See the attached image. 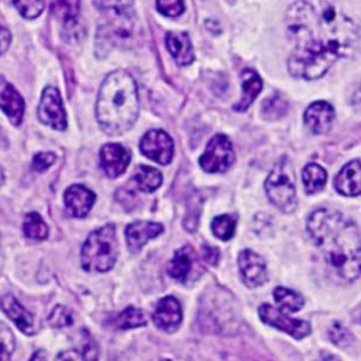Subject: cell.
<instances>
[{
	"instance_id": "cell-1",
	"label": "cell",
	"mask_w": 361,
	"mask_h": 361,
	"mask_svg": "<svg viewBox=\"0 0 361 361\" xmlns=\"http://www.w3.org/2000/svg\"><path fill=\"white\" fill-rule=\"evenodd\" d=\"M288 37L293 49L288 59L289 73L302 79H317L343 56H348L358 41L357 24L327 0L317 6L299 0L286 13Z\"/></svg>"
},
{
	"instance_id": "cell-2",
	"label": "cell",
	"mask_w": 361,
	"mask_h": 361,
	"mask_svg": "<svg viewBox=\"0 0 361 361\" xmlns=\"http://www.w3.org/2000/svg\"><path fill=\"white\" fill-rule=\"evenodd\" d=\"M307 231L329 267L344 281L361 274V233L354 221L331 209L314 210L307 219Z\"/></svg>"
},
{
	"instance_id": "cell-3",
	"label": "cell",
	"mask_w": 361,
	"mask_h": 361,
	"mask_svg": "<svg viewBox=\"0 0 361 361\" xmlns=\"http://www.w3.org/2000/svg\"><path fill=\"white\" fill-rule=\"evenodd\" d=\"M140 111L137 85L124 71H114L103 80L97 102L96 117L100 128L111 137L128 131Z\"/></svg>"
},
{
	"instance_id": "cell-4",
	"label": "cell",
	"mask_w": 361,
	"mask_h": 361,
	"mask_svg": "<svg viewBox=\"0 0 361 361\" xmlns=\"http://www.w3.org/2000/svg\"><path fill=\"white\" fill-rule=\"evenodd\" d=\"M118 241L116 227L106 224L89 234L82 247V267L89 272H106L116 264Z\"/></svg>"
},
{
	"instance_id": "cell-5",
	"label": "cell",
	"mask_w": 361,
	"mask_h": 361,
	"mask_svg": "<svg viewBox=\"0 0 361 361\" xmlns=\"http://www.w3.org/2000/svg\"><path fill=\"white\" fill-rule=\"evenodd\" d=\"M265 192L271 203L281 212L290 213L295 210L298 203L295 175L290 162L286 158L279 159L271 169L265 180Z\"/></svg>"
},
{
	"instance_id": "cell-6",
	"label": "cell",
	"mask_w": 361,
	"mask_h": 361,
	"mask_svg": "<svg viewBox=\"0 0 361 361\" xmlns=\"http://www.w3.org/2000/svg\"><path fill=\"white\" fill-rule=\"evenodd\" d=\"M234 161V149L231 141L224 134H216L199 158V165L210 173L224 172Z\"/></svg>"
},
{
	"instance_id": "cell-7",
	"label": "cell",
	"mask_w": 361,
	"mask_h": 361,
	"mask_svg": "<svg viewBox=\"0 0 361 361\" xmlns=\"http://www.w3.org/2000/svg\"><path fill=\"white\" fill-rule=\"evenodd\" d=\"M38 118L42 124L49 126L55 130L61 131L66 128V113L58 89L48 86L42 90L38 106Z\"/></svg>"
},
{
	"instance_id": "cell-8",
	"label": "cell",
	"mask_w": 361,
	"mask_h": 361,
	"mask_svg": "<svg viewBox=\"0 0 361 361\" xmlns=\"http://www.w3.org/2000/svg\"><path fill=\"white\" fill-rule=\"evenodd\" d=\"M202 272L203 268L197 259V255L189 245L178 248L168 264V274L173 279L183 283L199 278Z\"/></svg>"
},
{
	"instance_id": "cell-9",
	"label": "cell",
	"mask_w": 361,
	"mask_h": 361,
	"mask_svg": "<svg viewBox=\"0 0 361 361\" xmlns=\"http://www.w3.org/2000/svg\"><path fill=\"white\" fill-rule=\"evenodd\" d=\"M258 313L264 323L271 324L279 330H283L289 336H292L298 340L310 334V324L307 322L290 319L289 316L282 313L279 309H276L268 303H262L258 309Z\"/></svg>"
},
{
	"instance_id": "cell-10",
	"label": "cell",
	"mask_w": 361,
	"mask_h": 361,
	"mask_svg": "<svg viewBox=\"0 0 361 361\" xmlns=\"http://www.w3.org/2000/svg\"><path fill=\"white\" fill-rule=\"evenodd\" d=\"M140 149L147 158L166 165L173 157V141L162 130H149L141 138Z\"/></svg>"
},
{
	"instance_id": "cell-11",
	"label": "cell",
	"mask_w": 361,
	"mask_h": 361,
	"mask_svg": "<svg viewBox=\"0 0 361 361\" xmlns=\"http://www.w3.org/2000/svg\"><path fill=\"white\" fill-rule=\"evenodd\" d=\"M238 268L247 286L255 288L267 282L268 272L264 259L251 250H244L238 255Z\"/></svg>"
},
{
	"instance_id": "cell-12",
	"label": "cell",
	"mask_w": 361,
	"mask_h": 361,
	"mask_svg": "<svg viewBox=\"0 0 361 361\" xmlns=\"http://www.w3.org/2000/svg\"><path fill=\"white\" fill-rule=\"evenodd\" d=\"M152 320L155 326L166 333L175 331L182 322V309L179 300L173 296H165L154 309Z\"/></svg>"
},
{
	"instance_id": "cell-13",
	"label": "cell",
	"mask_w": 361,
	"mask_h": 361,
	"mask_svg": "<svg viewBox=\"0 0 361 361\" xmlns=\"http://www.w3.org/2000/svg\"><path fill=\"white\" fill-rule=\"evenodd\" d=\"M130 152L121 144H106L100 149V166L109 178L124 173L130 164Z\"/></svg>"
},
{
	"instance_id": "cell-14",
	"label": "cell",
	"mask_w": 361,
	"mask_h": 361,
	"mask_svg": "<svg viewBox=\"0 0 361 361\" xmlns=\"http://www.w3.org/2000/svg\"><path fill=\"white\" fill-rule=\"evenodd\" d=\"M303 120L312 133L314 134L327 133L334 120V109L327 102H323V100L314 102L306 109L303 114Z\"/></svg>"
},
{
	"instance_id": "cell-15",
	"label": "cell",
	"mask_w": 361,
	"mask_h": 361,
	"mask_svg": "<svg viewBox=\"0 0 361 361\" xmlns=\"http://www.w3.org/2000/svg\"><path fill=\"white\" fill-rule=\"evenodd\" d=\"M94 200L96 195L83 185H72L63 195L66 210L75 217H85L92 209Z\"/></svg>"
},
{
	"instance_id": "cell-16",
	"label": "cell",
	"mask_w": 361,
	"mask_h": 361,
	"mask_svg": "<svg viewBox=\"0 0 361 361\" xmlns=\"http://www.w3.org/2000/svg\"><path fill=\"white\" fill-rule=\"evenodd\" d=\"M164 231V226L154 221H134L126 228L127 245L131 251H138L149 240L155 238Z\"/></svg>"
},
{
	"instance_id": "cell-17",
	"label": "cell",
	"mask_w": 361,
	"mask_h": 361,
	"mask_svg": "<svg viewBox=\"0 0 361 361\" xmlns=\"http://www.w3.org/2000/svg\"><path fill=\"white\" fill-rule=\"evenodd\" d=\"M334 188L344 196L361 195V162L351 161L345 164L334 178Z\"/></svg>"
},
{
	"instance_id": "cell-18",
	"label": "cell",
	"mask_w": 361,
	"mask_h": 361,
	"mask_svg": "<svg viewBox=\"0 0 361 361\" xmlns=\"http://www.w3.org/2000/svg\"><path fill=\"white\" fill-rule=\"evenodd\" d=\"M0 109L7 114L11 124L18 126L24 114V100L21 94L0 76Z\"/></svg>"
},
{
	"instance_id": "cell-19",
	"label": "cell",
	"mask_w": 361,
	"mask_h": 361,
	"mask_svg": "<svg viewBox=\"0 0 361 361\" xmlns=\"http://www.w3.org/2000/svg\"><path fill=\"white\" fill-rule=\"evenodd\" d=\"M51 10L54 14L61 18L65 30V35H71V39H75L79 35V0H52Z\"/></svg>"
},
{
	"instance_id": "cell-20",
	"label": "cell",
	"mask_w": 361,
	"mask_h": 361,
	"mask_svg": "<svg viewBox=\"0 0 361 361\" xmlns=\"http://www.w3.org/2000/svg\"><path fill=\"white\" fill-rule=\"evenodd\" d=\"M166 48L178 65H190L195 59V51L186 32H168L165 37Z\"/></svg>"
},
{
	"instance_id": "cell-21",
	"label": "cell",
	"mask_w": 361,
	"mask_h": 361,
	"mask_svg": "<svg viewBox=\"0 0 361 361\" xmlns=\"http://www.w3.org/2000/svg\"><path fill=\"white\" fill-rule=\"evenodd\" d=\"M0 307L13 320V323L25 334H34V319L32 316L17 302L11 295H4L0 299Z\"/></svg>"
},
{
	"instance_id": "cell-22",
	"label": "cell",
	"mask_w": 361,
	"mask_h": 361,
	"mask_svg": "<svg viewBox=\"0 0 361 361\" xmlns=\"http://www.w3.org/2000/svg\"><path fill=\"white\" fill-rule=\"evenodd\" d=\"M241 89L243 94L238 103L234 106L237 111H244L245 109H248V106L255 100V97L259 94L262 89V80L254 69L245 68L241 72Z\"/></svg>"
},
{
	"instance_id": "cell-23",
	"label": "cell",
	"mask_w": 361,
	"mask_h": 361,
	"mask_svg": "<svg viewBox=\"0 0 361 361\" xmlns=\"http://www.w3.org/2000/svg\"><path fill=\"white\" fill-rule=\"evenodd\" d=\"M134 182L137 183L138 189L149 193L154 192L155 189H158L162 183V175L157 168L152 166H147V165H141L137 168V172L134 173Z\"/></svg>"
},
{
	"instance_id": "cell-24",
	"label": "cell",
	"mask_w": 361,
	"mask_h": 361,
	"mask_svg": "<svg viewBox=\"0 0 361 361\" xmlns=\"http://www.w3.org/2000/svg\"><path fill=\"white\" fill-rule=\"evenodd\" d=\"M303 186L307 193H316L326 185L327 173L317 164H307L302 172Z\"/></svg>"
},
{
	"instance_id": "cell-25",
	"label": "cell",
	"mask_w": 361,
	"mask_h": 361,
	"mask_svg": "<svg viewBox=\"0 0 361 361\" xmlns=\"http://www.w3.org/2000/svg\"><path fill=\"white\" fill-rule=\"evenodd\" d=\"M274 299L283 310L288 312H298L305 305V299L302 295L282 286L274 289Z\"/></svg>"
},
{
	"instance_id": "cell-26",
	"label": "cell",
	"mask_w": 361,
	"mask_h": 361,
	"mask_svg": "<svg viewBox=\"0 0 361 361\" xmlns=\"http://www.w3.org/2000/svg\"><path fill=\"white\" fill-rule=\"evenodd\" d=\"M145 324V316L144 313L134 307V306H128L126 307L121 313H118L114 319V326L118 329H135L140 326Z\"/></svg>"
},
{
	"instance_id": "cell-27",
	"label": "cell",
	"mask_w": 361,
	"mask_h": 361,
	"mask_svg": "<svg viewBox=\"0 0 361 361\" xmlns=\"http://www.w3.org/2000/svg\"><path fill=\"white\" fill-rule=\"evenodd\" d=\"M24 234L32 240H44L48 235V226L38 213H28L23 224Z\"/></svg>"
},
{
	"instance_id": "cell-28",
	"label": "cell",
	"mask_w": 361,
	"mask_h": 361,
	"mask_svg": "<svg viewBox=\"0 0 361 361\" xmlns=\"http://www.w3.org/2000/svg\"><path fill=\"white\" fill-rule=\"evenodd\" d=\"M102 11H113L120 20H130L133 13V0H94Z\"/></svg>"
},
{
	"instance_id": "cell-29",
	"label": "cell",
	"mask_w": 361,
	"mask_h": 361,
	"mask_svg": "<svg viewBox=\"0 0 361 361\" xmlns=\"http://www.w3.org/2000/svg\"><path fill=\"white\" fill-rule=\"evenodd\" d=\"M212 231L223 241L230 240L235 231V217L230 214H220L214 217L212 221Z\"/></svg>"
},
{
	"instance_id": "cell-30",
	"label": "cell",
	"mask_w": 361,
	"mask_h": 361,
	"mask_svg": "<svg viewBox=\"0 0 361 361\" xmlns=\"http://www.w3.org/2000/svg\"><path fill=\"white\" fill-rule=\"evenodd\" d=\"M286 110H288V102H285V99L278 93H275L272 97L265 100L262 104V116L267 120L281 118L286 113Z\"/></svg>"
},
{
	"instance_id": "cell-31",
	"label": "cell",
	"mask_w": 361,
	"mask_h": 361,
	"mask_svg": "<svg viewBox=\"0 0 361 361\" xmlns=\"http://www.w3.org/2000/svg\"><path fill=\"white\" fill-rule=\"evenodd\" d=\"M13 3L23 17L31 20L42 13L47 0H13Z\"/></svg>"
},
{
	"instance_id": "cell-32",
	"label": "cell",
	"mask_w": 361,
	"mask_h": 361,
	"mask_svg": "<svg viewBox=\"0 0 361 361\" xmlns=\"http://www.w3.org/2000/svg\"><path fill=\"white\" fill-rule=\"evenodd\" d=\"M16 348V340L13 331L0 322V360H7Z\"/></svg>"
},
{
	"instance_id": "cell-33",
	"label": "cell",
	"mask_w": 361,
	"mask_h": 361,
	"mask_svg": "<svg viewBox=\"0 0 361 361\" xmlns=\"http://www.w3.org/2000/svg\"><path fill=\"white\" fill-rule=\"evenodd\" d=\"M48 323L56 329L68 327L73 323V316L69 309H66L62 305H58L54 307V310L48 316Z\"/></svg>"
},
{
	"instance_id": "cell-34",
	"label": "cell",
	"mask_w": 361,
	"mask_h": 361,
	"mask_svg": "<svg viewBox=\"0 0 361 361\" xmlns=\"http://www.w3.org/2000/svg\"><path fill=\"white\" fill-rule=\"evenodd\" d=\"M157 8L166 17H178L185 11L183 0H157Z\"/></svg>"
},
{
	"instance_id": "cell-35",
	"label": "cell",
	"mask_w": 361,
	"mask_h": 361,
	"mask_svg": "<svg viewBox=\"0 0 361 361\" xmlns=\"http://www.w3.org/2000/svg\"><path fill=\"white\" fill-rule=\"evenodd\" d=\"M55 159L56 157L52 152H39L32 159V168L38 172H44L55 162Z\"/></svg>"
},
{
	"instance_id": "cell-36",
	"label": "cell",
	"mask_w": 361,
	"mask_h": 361,
	"mask_svg": "<svg viewBox=\"0 0 361 361\" xmlns=\"http://www.w3.org/2000/svg\"><path fill=\"white\" fill-rule=\"evenodd\" d=\"M329 336H330V340L337 344V345H344L345 343H348V340L351 338V336L348 334V331L345 330V327H343L341 324L338 323H334L331 326V329L329 330Z\"/></svg>"
},
{
	"instance_id": "cell-37",
	"label": "cell",
	"mask_w": 361,
	"mask_h": 361,
	"mask_svg": "<svg viewBox=\"0 0 361 361\" xmlns=\"http://www.w3.org/2000/svg\"><path fill=\"white\" fill-rule=\"evenodd\" d=\"M202 252H203V258H204L209 264H212V265L217 264V259H219V251H217V248L209 247V245H203Z\"/></svg>"
},
{
	"instance_id": "cell-38",
	"label": "cell",
	"mask_w": 361,
	"mask_h": 361,
	"mask_svg": "<svg viewBox=\"0 0 361 361\" xmlns=\"http://www.w3.org/2000/svg\"><path fill=\"white\" fill-rule=\"evenodd\" d=\"M10 42H11V35H10L8 30H6L4 27L0 25V55L7 51Z\"/></svg>"
},
{
	"instance_id": "cell-39",
	"label": "cell",
	"mask_w": 361,
	"mask_h": 361,
	"mask_svg": "<svg viewBox=\"0 0 361 361\" xmlns=\"http://www.w3.org/2000/svg\"><path fill=\"white\" fill-rule=\"evenodd\" d=\"M4 178H6V176H4V171H3V168L0 166V186L4 183Z\"/></svg>"
},
{
	"instance_id": "cell-40",
	"label": "cell",
	"mask_w": 361,
	"mask_h": 361,
	"mask_svg": "<svg viewBox=\"0 0 361 361\" xmlns=\"http://www.w3.org/2000/svg\"><path fill=\"white\" fill-rule=\"evenodd\" d=\"M228 1H233V0H228Z\"/></svg>"
}]
</instances>
